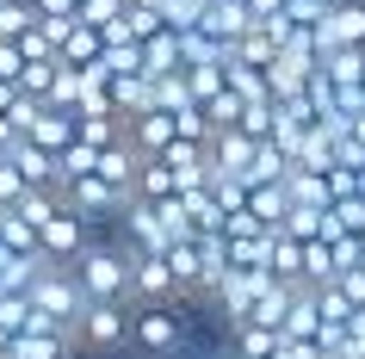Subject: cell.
I'll use <instances>...</instances> for the list:
<instances>
[{
	"label": "cell",
	"mask_w": 365,
	"mask_h": 359,
	"mask_svg": "<svg viewBox=\"0 0 365 359\" xmlns=\"http://www.w3.org/2000/svg\"><path fill=\"white\" fill-rule=\"evenodd\" d=\"M68 266L93 303H130V248L124 242H87Z\"/></svg>",
	"instance_id": "cell-1"
},
{
	"label": "cell",
	"mask_w": 365,
	"mask_h": 359,
	"mask_svg": "<svg viewBox=\"0 0 365 359\" xmlns=\"http://www.w3.org/2000/svg\"><path fill=\"white\" fill-rule=\"evenodd\" d=\"M31 303H38L50 322H62V328H81V316L93 310V298L81 291V279H75V266H62V261H50L31 279Z\"/></svg>",
	"instance_id": "cell-2"
},
{
	"label": "cell",
	"mask_w": 365,
	"mask_h": 359,
	"mask_svg": "<svg viewBox=\"0 0 365 359\" xmlns=\"http://www.w3.org/2000/svg\"><path fill=\"white\" fill-rule=\"evenodd\" d=\"M130 340L143 347V353H180V340H186V316H180V303H136Z\"/></svg>",
	"instance_id": "cell-3"
},
{
	"label": "cell",
	"mask_w": 365,
	"mask_h": 359,
	"mask_svg": "<svg viewBox=\"0 0 365 359\" xmlns=\"http://www.w3.org/2000/svg\"><path fill=\"white\" fill-rule=\"evenodd\" d=\"M118 229H124V248L130 254H168L173 248L168 223H161V205L155 198H136V192H130V205L118 211Z\"/></svg>",
	"instance_id": "cell-4"
},
{
	"label": "cell",
	"mask_w": 365,
	"mask_h": 359,
	"mask_svg": "<svg viewBox=\"0 0 365 359\" xmlns=\"http://www.w3.org/2000/svg\"><path fill=\"white\" fill-rule=\"evenodd\" d=\"M81 347H93V353H118L124 340H130V303H93L75 328Z\"/></svg>",
	"instance_id": "cell-5"
},
{
	"label": "cell",
	"mask_w": 365,
	"mask_h": 359,
	"mask_svg": "<svg viewBox=\"0 0 365 359\" xmlns=\"http://www.w3.org/2000/svg\"><path fill=\"white\" fill-rule=\"evenodd\" d=\"M130 298L136 303H180V279H173L168 254H130Z\"/></svg>",
	"instance_id": "cell-6"
},
{
	"label": "cell",
	"mask_w": 365,
	"mask_h": 359,
	"mask_svg": "<svg viewBox=\"0 0 365 359\" xmlns=\"http://www.w3.org/2000/svg\"><path fill=\"white\" fill-rule=\"evenodd\" d=\"M62 198H68L81 217H118V211L130 205V192L112 186L106 173H81V180H68V186H62Z\"/></svg>",
	"instance_id": "cell-7"
},
{
	"label": "cell",
	"mask_w": 365,
	"mask_h": 359,
	"mask_svg": "<svg viewBox=\"0 0 365 359\" xmlns=\"http://www.w3.org/2000/svg\"><path fill=\"white\" fill-rule=\"evenodd\" d=\"M38 242H43V254H50V261H62V266H68V261L81 254V248L93 242V236H87V217H81L75 205H62L56 217H50V223L38 229Z\"/></svg>",
	"instance_id": "cell-8"
},
{
	"label": "cell",
	"mask_w": 365,
	"mask_h": 359,
	"mask_svg": "<svg viewBox=\"0 0 365 359\" xmlns=\"http://www.w3.org/2000/svg\"><path fill=\"white\" fill-rule=\"evenodd\" d=\"M13 168L25 173V180H31V186H62V168H56V155L50 149H38V143H31V136H19V143H13Z\"/></svg>",
	"instance_id": "cell-9"
},
{
	"label": "cell",
	"mask_w": 365,
	"mask_h": 359,
	"mask_svg": "<svg viewBox=\"0 0 365 359\" xmlns=\"http://www.w3.org/2000/svg\"><path fill=\"white\" fill-rule=\"evenodd\" d=\"M130 143H136L143 155H161L168 143H180V124H173V112H161V106H155V112L130 118Z\"/></svg>",
	"instance_id": "cell-10"
},
{
	"label": "cell",
	"mask_w": 365,
	"mask_h": 359,
	"mask_svg": "<svg viewBox=\"0 0 365 359\" xmlns=\"http://www.w3.org/2000/svg\"><path fill=\"white\" fill-rule=\"evenodd\" d=\"M248 211L260 217V229H285V217H291V186H285V180L248 186Z\"/></svg>",
	"instance_id": "cell-11"
},
{
	"label": "cell",
	"mask_w": 365,
	"mask_h": 359,
	"mask_svg": "<svg viewBox=\"0 0 365 359\" xmlns=\"http://www.w3.org/2000/svg\"><path fill=\"white\" fill-rule=\"evenodd\" d=\"M205 31H211V38H223V44H235L242 38V31H248L254 25V13H248V0H211V6H205Z\"/></svg>",
	"instance_id": "cell-12"
},
{
	"label": "cell",
	"mask_w": 365,
	"mask_h": 359,
	"mask_svg": "<svg viewBox=\"0 0 365 359\" xmlns=\"http://www.w3.org/2000/svg\"><path fill=\"white\" fill-rule=\"evenodd\" d=\"M180 69H186V50H180V31L168 25V31H155V38L143 44V75L161 81V75H180Z\"/></svg>",
	"instance_id": "cell-13"
},
{
	"label": "cell",
	"mask_w": 365,
	"mask_h": 359,
	"mask_svg": "<svg viewBox=\"0 0 365 359\" xmlns=\"http://www.w3.org/2000/svg\"><path fill=\"white\" fill-rule=\"evenodd\" d=\"M322 303H316V285H297V298H291V316H285V335L291 340H322Z\"/></svg>",
	"instance_id": "cell-14"
},
{
	"label": "cell",
	"mask_w": 365,
	"mask_h": 359,
	"mask_svg": "<svg viewBox=\"0 0 365 359\" xmlns=\"http://www.w3.org/2000/svg\"><path fill=\"white\" fill-rule=\"evenodd\" d=\"M106 56V31H93V25H68V38H62V50H56V62H68V69H87V62H99Z\"/></svg>",
	"instance_id": "cell-15"
},
{
	"label": "cell",
	"mask_w": 365,
	"mask_h": 359,
	"mask_svg": "<svg viewBox=\"0 0 365 359\" xmlns=\"http://www.w3.org/2000/svg\"><path fill=\"white\" fill-rule=\"evenodd\" d=\"M31 143L50 155H62L68 143H75V112H62V106H43V118L31 124Z\"/></svg>",
	"instance_id": "cell-16"
},
{
	"label": "cell",
	"mask_w": 365,
	"mask_h": 359,
	"mask_svg": "<svg viewBox=\"0 0 365 359\" xmlns=\"http://www.w3.org/2000/svg\"><path fill=\"white\" fill-rule=\"evenodd\" d=\"M272 279H285V285H304V242L297 236H285V229H272Z\"/></svg>",
	"instance_id": "cell-17"
},
{
	"label": "cell",
	"mask_w": 365,
	"mask_h": 359,
	"mask_svg": "<svg viewBox=\"0 0 365 359\" xmlns=\"http://www.w3.org/2000/svg\"><path fill=\"white\" fill-rule=\"evenodd\" d=\"M180 205H186V217H192L198 236L223 229V205H217V186H192V192H180Z\"/></svg>",
	"instance_id": "cell-18"
},
{
	"label": "cell",
	"mask_w": 365,
	"mask_h": 359,
	"mask_svg": "<svg viewBox=\"0 0 365 359\" xmlns=\"http://www.w3.org/2000/svg\"><path fill=\"white\" fill-rule=\"evenodd\" d=\"M322 75L334 87H365V50H322Z\"/></svg>",
	"instance_id": "cell-19"
},
{
	"label": "cell",
	"mask_w": 365,
	"mask_h": 359,
	"mask_svg": "<svg viewBox=\"0 0 365 359\" xmlns=\"http://www.w3.org/2000/svg\"><path fill=\"white\" fill-rule=\"evenodd\" d=\"M173 192H180L173 168L161 161V155H143V173H136V198H173Z\"/></svg>",
	"instance_id": "cell-20"
},
{
	"label": "cell",
	"mask_w": 365,
	"mask_h": 359,
	"mask_svg": "<svg viewBox=\"0 0 365 359\" xmlns=\"http://www.w3.org/2000/svg\"><path fill=\"white\" fill-rule=\"evenodd\" d=\"M328 236H365V192L328 205Z\"/></svg>",
	"instance_id": "cell-21"
},
{
	"label": "cell",
	"mask_w": 365,
	"mask_h": 359,
	"mask_svg": "<svg viewBox=\"0 0 365 359\" xmlns=\"http://www.w3.org/2000/svg\"><path fill=\"white\" fill-rule=\"evenodd\" d=\"M230 347H235V353H248V359H272V347H279V328H260V322H242Z\"/></svg>",
	"instance_id": "cell-22"
},
{
	"label": "cell",
	"mask_w": 365,
	"mask_h": 359,
	"mask_svg": "<svg viewBox=\"0 0 365 359\" xmlns=\"http://www.w3.org/2000/svg\"><path fill=\"white\" fill-rule=\"evenodd\" d=\"M285 236H297V242H316V236H328V211H322V205H291Z\"/></svg>",
	"instance_id": "cell-23"
},
{
	"label": "cell",
	"mask_w": 365,
	"mask_h": 359,
	"mask_svg": "<svg viewBox=\"0 0 365 359\" xmlns=\"http://www.w3.org/2000/svg\"><path fill=\"white\" fill-rule=\"evenodd\" d=\"M205 112H211V124H217V131H235V124H242V112H248V99L235 93V87H223V93H211V99H205Z\"/></svg>",
	"instance_id": "cell-24"
},
{
	"label": "cell",
	"mask_w": 365,
	"mask_h": 359,
	"mask_svg": "<svg viewBox=\"0 0 365 359\" xmlns=\"http://www.w3.org/2000/svg\"><path fill=\"white\" fill-rule=\"evenodd\" d=\"M56 168H62V186H68V180H81V173H93V168H99V149L75 136V143H68V149L56 155Z\"/></svg>",
	"instance_id": "cell-25"
},
{
	"label": "cell",
	"mask_w": 365,
	"mask_h": 359,
	"mask_svg": "<svg viewBox=\"0 0 365 359\" xmlns=\"http://www.w3.org/2000/svg\"><path fill=\"white\" fill-rule=\"evenodd\" d=\"M31 316H38L31 291H0V322H6L13 335H25V328H31Z\"/></svg>",
	"instance_id": "cell-26"
},
{
	"label": "cell",
	"mask_w": 365,
	"mask_h": 359,
	"mask_svg": "<svg viewBox=\"0 0 365 359\" xmlns=\"http://www.w3.org/2000/svg\"><path fill=\"white\" fill-rule=\"evenodd\" d=\"M31 25H38V6H25V0H0V38L19 44Z\"/></svg>",
	"instance_id": "cell-27"
},
{
	"label": "cell",
	"mask_w": 365,
	"mask_h": 359,
	"mask_svg": "<svg viewBox=\"0 0 365 359\" xmlns=\"http://www.w3.org/2000/svg\"><path fill=\"white\" fill-rule=\"evenodd\" d=\"M124 6H130V0H81L75 19H81V25H93V31H106V25L124 19Z\"/></svg>",
	"instance_id": "cell-28"
},
{
	"label": "cell",
	"mask_w": 365,
	"mask_h": 359,
	"mask_svg": "<svg viewBox=\"0 0 365 359\" xmlns=\"http://www.w3.org/2000/svg\"><path fill=\"white\" fill-rule=\"evenodd\" d=\"M56 69H62L56 56H50V62H25V75H19V87H25V93H38L43 106H50V87H56Z\"/></svg>",
	"instance_id": "cell-29"
},
{
	"label": "cell",
	"mask_w": 365,
	"mask_h": 359,
	"mask_svg": "<svg viewBox=\"0 0 365 359\" xmlns=\"http://www.w3.org/2000/svg\"><path fill=\"white\" fill-rule=\"evenodd\" d=\"M25 192H31V180H25V173L13 168V155H6V161H0V205H19Z\"/></svg>",
	"instance_id": "cell-30"
},
{
	"label": "cell",
	"mask_w": 365,
	"mask_h": 359,
	"mask_svg": "<svg viewBox=\"0 0 365 359\" xmlns=\"http://www.w3.org/2000/svg\"><path fill=\"white\" fill-rule=\"evenodd\" d=\"M19 75H25V50L13 38H0V81H13L19 87Z\"/></svg>",
	"instance_id": "cell-31"
},
{
	"label": "cell",
	"mask_w": 365,
	"mask_h": 359,
	"mask_svg": "<svg viewBox=\"0 0 365 359\" xmlns=\"http://www.w3.org/2000/svg\"><path fill=\"white\" fill-rule=\"evenodd\" d=\"M272 359H322V353H316V340H291V335H279Z\"/></svg>",
	"instance_id": "cell-32"
},
{
	"label": "cell",
	"mask_w": 365,
	"mask_h": 359,
	"mask_svg": "<svg viewBox=\"0 0 365 359\" xmlns=\"http://www.w3.org/2000/svg\"><path fill=\"white\" fill-rule=\"evenodd\" d=\"M81 0H38V19H75Z\"/></svg>",
	"instance_id": "cell-33"
},
{
	"label": "cell",
	"mask_w": 365,
	"mask_h": 359,
	"mask_svg": "<svg viewBox=\"0 0 365 359\" xmlns=\"http://www.w3.org/2000/svg\"><path fill=\"white\" fill-rule=\"evenodd\" d=\"M248 13H254V19H279V13H285V0H248Z\"/></svg>",
	"instance_id": "cell-34"
},
{
	"label": "cell",
	"mask_w": 365,
	"mask_h": 359,
	"mask_svg": "<svg viewBox=\"0 0 365 359\" xmlns=\"http://www.w3.org/2000/svg\"><path fill=\"white\" fill-rule=\"evenodd\" d=\"M13 143H19V131H13V118L0 112V149H13Z\"/></svg>",
	"instance_id": "cell-35"
},
{
	"label": "cell",
	"mask_w": 365,
	"mask_h": 359,
	"mask_svg": "<svg viewBox=\"0 0 365 359\" xmlns=\"http://www.w3.org/2000/svg\"><path fill=\"white\" fill-rule=\"evenodd\" d=\"M13 340H19V335H13V328H6V322H0V359L13 353Z\"/></svg>",
	"instance_id": "cell-36"
},
{
	"label": "cell",
	"mask_w": 365,
	"mask_h": 359,
	"mask_svg": "<svg viewBox=\"0 0 365 359\" xmlns=\"http://www.w3.org/2000/svg\"><path fill=\"white\" fill-rule=\"evenodd\" d=\"M13 93H19V87H13V81H0V112L13 106Z\"/></svg>",
	"instance_id": "cell-37"
},
{
	"label": "cell",
	"mask_w": 365,
	"mask_h": 359,
	"mask_svg": "<svg viewBox=\"0 0 365 359\" xmlns=\"http://www.w3.org/2000/svg\"><path fill=\"white\" fill-rule=\"evenodd\" d=\"M223 359H248V353H235V347H230V353H223Z\"/></svg>",
	"instance_id": "cell-38"
}]
</instances>
